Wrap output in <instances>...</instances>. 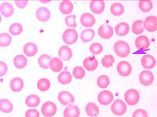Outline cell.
Wrapping results in <instances>:
<instances>
[{"label": "cell", "mask_w": 157, "mask_h": 117, "mask_svg": "<svg viewBox=\"0 0 157 117\" xmlns=\"http://www.w3.org/2000/svg\"><path fill=\"white\" fill-rule=\"evenodd\" d=\"M114 50L116 55L121 58L128 57L131 51L129 44L123 40L116 41L114 45Z\"/></svg>", "instance_id": "1"}, {"label": "cell", "mask_w": 157, "mask_h": 117, "mask_svg": "<svg viewBox=\"0 0 157 117\" xmlns=\"http://www.w3.org/2000/svg\"><path fill=\"white\" fill-rule=\"evenodd\" d=\"M127 107L126 103L122 100H115L111 105V111L115 115H123L127 111Z\"/></svg>", "instance_id": "2"}, {"label": "cell", "mask_w": 157, "mask_h": 117, "mask_svg": "<svg viewBox=\"0 0 157 117\" xmlns=\"http://www.w3.org/2000/svg\"><path fill=\"white\" fill-rule=\"evenodd\" d=\"M125 100L129 106L137 105L140 100V94L135 89H129L125 94Z\"/></svg>", "instance_id": "3"}, {"label": "cell", "mask_w": 157, "mask_h": 117, "mask_svg": "<svg viewBox=\"0 0 157 117\" xmlns=\"http://www.w3.org/2000/svg\"><path fill=\"white\" fill-rule=\"evenodd\" d=\"M57 111V107L55 104L51 101H46L43 104L41 108V112L46 117H54Z\"/></svg>", "instance_id": "4"}, {"label": "cell", "mask_w": 157, "mask_h": 117, "mask_svg": "<svg viewBox=\"0 0 157 117\" xmlns=\"http://www.w3.org/2000/svg\"><path fill=\"white\" fill-rule=\"evenodd\" d=\"M62 38L64 43L71 45L75 43L78 40V34L75 29L68 28L63 32Z\"/></svg>", "instance_id": "5"}, {"label": "cell", "mask_w": 157, "mask_h": 117, "mask_svg": "<svg viewBox=\"0 0 157 117\" xmlns=\"http://www.w3.org/2000/svg\"><path fill=\"white\" fill-rule=\"evenodd\" d=\"M114 99V96L112 92L108 90L102 91L98 94V100L101 105L108 106Z\"/></svg>", "instance_id": "6"}, {"label": "cell", "mask_w": 157, "mask_h": 117, "mask_svg": "<svg viewBox=\"0 0 157 117\" xmlns=\"http://www.w3.org/2000/svg\"><path fill=\"white\" fill-rule=\"evenodd\" d=\"M118 74L123 77H128L132 72V66L127 61H121L117 66Z\"/></svg>", "instance_id": "7"}, {"label": "cell", "mask_w": 157, "mask_h": 117, "mask_svg": "<svg viewBox=\"0 0 157 117\" xmlns=\"http://www.w3.org/2000/svg\"><path fill=\"white\" fill-rule=\"evenodd\" d=\"M58 99L61 104L63 106H67L73 104L75 101V98L73 95L68 91H61L59 92Z\"/></svg>", "instance_id": "8"}, {"label": "cell", "mask_w": 157, "mask_h": 117, "mask_svg": "<svg viewBox=\"0 0 157 117\" xmlns=\"http://www.w3.org/2000/svg\"><path fill=\"white\" fill-rule=\"evenodd\" d=\"M139 81L144 86H148L151 85L155 80V76L151 71L144 70L139 74Z\"/></svg>", "instance_id": "9"}, {"label": "cell", "mask_w": 157, "mask_h": 117, "mask_svg": "<svg viewBox=\"0 0 157 117\" xmlns=\"http://www.w3.org/2000/svg\"><path fill=\"white\" fill-rule=\"evenodd\" d=\"M114 28L112 26L107 24H104L101 26L98 29V35L101 38L103 39H110L114 35Z\"/></svg>", "instance_id": "10"}, {"label": "cell", "mask_w": 157, "mask_h": 117, "mask_svg": "<svg viewBox=\"0 0 157 117\" xmlns=\"http://www.w3.org/2000/svg\"><path fill=\"white\" fill-rule=\"evenodd\" d=\"M144 26L149 32H154L157 29V18L156 16H149L144 21Z\"/></svg>", "instance_id": "11"}, {"label": "cell", "mask_w": 157, "mask_h": 117, "mask_svg": "<svg viewBox=\"0 0 157 117\" xmlns=\"http://www.w3.org/2000/svg\"><path fill=\"white\" fill-rule=\"evenodd\" d=\"M141 65L146 69H152L155 67L157 61L155 58L150 55H145L141 59Z\"/></svg>", "instance_id": "12"}, {"label": "cell", "mask_w": 157, "mask_h": 117, "mask_svg": "<svg viewBox=\"0 0 157 117\" xmlns=\"http://www.w3.org/2000/svg\"><path fill=\"white\" fill-rule=\"evenodd\" d=\"M80 20L82 26L86 28L93 26L96 23L94 16L90 13H85L81 15Z\"/></svg>", "instance_id": "13"}, {"label": "cell", "mask_w": 157, "mask_h": 117, "mask_svg": "<svg viewBox=\"0 0 157 117\" xmlns=\"http://www.w3.org/2000/svg\"><path fill=\"white\" fill-rule=\"evenodd\" d=\"M24 86V81L20 77H16L12 78L10 82V88L13 92H20L23 90Z\"/></svg>", "instance_id": "14"}, {"label": "cell", "mask_w": 157, "mask_h": 117, "mask_svg": "<svg viewBox=\"0 0 157 117\" xmlns=\"http://www.w3.org/2000/svg\"><path fill=\"white\" fill-rule=\"evenodd\" d=\"M135 46L139 50H147L150 47V40L146 36H139L135 40Z\"/></svg>", "instance_id": "15"}, {"label": "cell", "mask_w": 157, "mask_h": 117, "mask_svg": "<svg viewBox=\"0 0 157 117\" xmlns=\"http://www.w3.org/2000/svg\"><path fill=\"white\" fill-rule=\"evenodd\" d=\"M36 16L37 19L39 21L45 22L50 20L51 13L48 8L40 7L36 11Z\"/></svg>", "instance_id": "16"}, {"label": "cell", "mask_w": 157, "mask_h": 117, "mask_svg": "<svg viewBox=\"0 0 157 117\" xmlns=\"http://www.w3.org/2000/svg\"><path fill=\"white\" fill-rule=\"evenodd\" d=\"M83 65L84 68L88 71L92 72L96 70L98 67V61L95 57H88L84 59Z\"/></svg>", "instance_id": "17"}, {"label": "cell", "mask_w": 157, "mask_h": 117, "mask_svg": "<svg viewBox=\"0 0 157 117\" xmlns=\"http://www.w3.org/2000/svg\"><path fill=\"white\" fill-rule=\"evenodd\" d=\"M58 55L61 60L67 61L72 58V51L69 47L63 45L59 48Z\"/></svg>", "instance_id": "18"}, {"label": "cell", "mask_w": 157, "mask_h": 117, "mask_svg": "<svg viewBox=\"0 0 157 117\" xmlns=\"http://www.w3.org/2000/svg\"><path fill=\"white\" fill-rule=\"evenodd\" d=\"M0 12L5 17H10L14 13V8L9 2H4L0 6Z\"/></svg>", "instance_id": "19"}, {"label": "cell", "mask_w": 157, "mask_h": 117, "mask_svg": "<svg viewBox=\"0 0 157 117\" xmlns=\"http://www.w3.org/2000/svg\"><path fill=\"white\" fill-rule=\"evenodd\" d=\"M80 109L77 105H69L63 111L64 117H79L80 115Z\"/></svg>", "instance_id": "20"}, {"label": "cell", "mask_w": 157, "mask_h": 117, "mask_svg": "<svg viewBox=\"0 0 157 117\" xmlns=\"http://www.w3.org/2000/svg\"><path fill=\"white\" fill-rule=\"evenodd\" d=\"M24 53L27 57H33L36 55L38 52V47L35 43L32 42L27 43L24 46Z\"/></svg>", "instance_id": "21"}, {"label": "cell", "mask_w": 157, "mask_h": 117, "mask_svg": "<svg viewBox=\"0 0 157 117\" xmlns=\"http://www.w3.org/2000/svg\"><path fill=\"white\" fill-rule=\"evenodd\" d=\"M90 6L91 11L93 13L95 14H101L105 9V3L103 1H91Z\"/></svg>", "instance_id": "22"}, {"label": "cell", "mask_w": 157, "mask_h": 117, "mask_svg": "<svg viewBox=\"0 0 157 117\" xmlns=\"http://www.w3.org/2000/svg\"><path fill=\"white\" fill-rule=\"evenodd\" d=\"M49 66L53 72L58 73L63 70V61L58 57L54 58L50 60Z\"/></svg>", "instance_id": "23"}, {"label": "cell", "mask_w": 157, "mask_h": 117, "mask_svg": "<svg viewBox=\"0 0 157 117\" xmlns=\"http://www.w3.org/2000/svg\"><path fill=\"white\" fill-rule=\"evenodd\" d=\"M86 111L89 116L91 117H95L100 114V108L98 106L93 102L88 103L86 105Z\"/></svg>", "instance_id": "24"}, {"label": "cell", "mask_w": 157, "mask_h": 117, "mask_svg": "<svg viewBox=\"0 0 157 117\" xmlns=\"http://www.w3.org/2000/svg\"><path fill=\"white\" fill-rule=\"evenodd\" d=\"M130 26L126 22H121L115 27V32L117 35L124 36L127 35L130 31Z\"/></svg>", "instance_id": "25"}, {"label": "cell", "mask_w": 157, "mask_h": 117, "mask_svg": "<svg viewBox=\"0 0 157 117\" xmlns=\"http://www.w3.org/2000/svg\"><path fill=\"white\" fill-rule=\"evenodd\" d=\"M14 106L9 100L3 98L0 100V111L5 113L9 114L12 112Z\"/></svg>", "instance_id": "26"}, {"label": "cell", "mask_w": 157, "mask_h": 117, "mask_svg": "<svg viewBox=\"0 0 157 117\" xmlns=\"http://www.w3.org/2000/svg\"><path fill=\"white\" fill-rule=\"evenodd\" d=\"M27 58L25 55H18L13 58V63L15 66L18 69H24L27 66Z\"/></svg>", "instance_id": "27"}, {"label": "cell", "mask_w": 157, "mask_h": 117, "mask_svg": "<svg viewBox=\"0 0 157 117\" xmlns=\"http://www.w3.org/2000/svg\"><path fill=\"white\" fill-rule=\"evenodd\" d=\"M95 35L94 30L92 29H86L81 34L80 38L82 42L88 43L92 41Z\"/></svg>", "instance_id": "28"}, {"label": "cell", "mask_w": 157, "mask_h": 117, "mask_svg": "<svg viewBox=\"0 0 157 117\" xmlns=\"http://www.w3.org/2000/svg\"><path fill=\"white\" fill-rule=\"evenodd\" d=\"M40 103V98L39 96L35 94H32L25 99V104L27 106L31 108L37 107Z\"/></svg>", "instance_id": "29"}, {"label": "cell", "mask_w": 157, "mask_h": 117, "mask_svg": "<svg viewBox=\"0 0 157 117\" xmlns=\"http://www.w3.org/2000/svg\"><path fill=\"white\" fill-rule=\"evenodd\" d=\"M59 9L63 14H69L73 11V4L69 1H63L59 6Z\"/></svg>", "instance_id": "30"}, {"label": "cell", "mask_w": 157, "mask_h": 117, "mask_svg": "<svg viewBox=\"0 0 157 117\" xmlns=\"http://www.w3.org/2000/svg\"><path fill=\"white\" fill-rule=\"evenodd\" d=\"M72 76L68 71H63L58 76V81L62 85L69 84L72 82Z\"/></svg>", "instance_id": "31"}, {"label": "cell", "mask_w": 157, "mask_h": 117, "mask_svg": "<svg viewBox=\"0 0 157 117\" xmlns=\"http://www.w3.org/2000/svg\"><path fill=\"white\" fill-rule=\"evenodd\" d=\"M110 11L111 13L114 16H121L124 13L125 7L121 3H115L111 6Z\"/></svg>", "instance_id": "32"}, {"label": "cell", "mask_w": 157, "mask_h": 117, "mask_svg": "<svg viewBox=\"0 0 157 117\" xmlns=\"http://www.w3.org/2000/svg\"><path fill=\"white\" fill-rule=\"evenodd\" d=\"M145 28L144 26V21L143 20H136L132 24V31L136 35L143 34L145 32Z\"/></svg>", "instance_id": "33"}, {"label": "cell", "mask_w": 157, "mask_h": 117, "mask_svg": "<svg viewBox=\"0 0 157 117\" xmlns=\"http://www.w3.org/2000/svg\"><path fill=\"white\" fill-rule=\"evenodd\" d=\"M52 58V57L48 55L43 54L39 57L38 60L39 66L44 69H48L49 68V64Z\"/></svg>", "instance_id": "34"}, {"label": "cell", "mask_w": 157, "mask_h": 117, "mask_svg": "<svg viewBox=\"0 0 157 117\" xmlns=\"http://www.w3.org/2000/svg\"><path fill=\"white\" fill-rule=\"evenodd\" d=\"M51 86L50 81L46 78H40L38 80L37 83V87L41 92H46L48 91Z\"/></svg>", "instance_id": "35"}, {"label": "cell", "mask_w": 157, "mask_h": 117, "mask_svg": "<svg viewBox=\"0 0 157 117\" xmlns=\"http://www.w3.org/2000/svg\"><path fill=\"white\" fill-rule=\"evenodd\" d=\"M12 41V37L6 32H2L0 34V47H7L9 46Z\"/></svg>", "instance_id": "36"}, {"label": "cell", "mask_w": 157, "mask_h": 117, "mask_svg": "<svg viewBox=\"0 0 157 117\" xmlns=\"http://www.w3.org/2000/svg\"><path fill=\"white\" fill-rule=\"evenodd\" d=\"M9 30L12 35H20L23 31V27L20 23H14L10 25Z\"/></svg>", "instance_id": "37"}, {"label": "cell", "mask_w": 157, "mask_h": 117, "mask_svg": "<svg viewBox=\"0 0 157 117\" xmlns=\"http://www.w3.org/2000/svg\"><path fill=\"white\" fill-rule=\"evenodd\" d=\"M110 84V79L106 75H102L97 80V85L102 89H106Z\"/></svg>", "instance_id": "38"}, {"label": "cell", "mask_w": 157, "mask_h": 117, "mask_svg": "<svg viewBox=\"0 0 157 117\" xmlns=\"http://www.w3.org/2000/svg\"><path fill=\"white\" fill-rule=\"evenodd\" d=\"M154 6V4L151 1H140L139 2V7L143 12H150Z\"/></svg>", "instance_id": "39"}, {"label": "cell", "mask_w": 157, "mask_h": 117, "mask_svg": "<svg viewBox=\"0 0 157 117\" xmlns=\"http://www.w3.org/2000/svg\"><path fill=\"white\" fill-rule=\"evenodd\" d=\"M114 57L112 55H105L102 58L101 63L102 66L106 68L111 67L113 66L114 63Z\"/></svg>", "instance_id": "40"}, {"label": "cell", "mask_w": 157, "mask_h": 117, "mask_svg": "<svg viewBox=\"0 0 157 117\" xmlns=\"http://www.w3.org/2000/svg\"><path fill=\"white\" fill-rule=\"evenodd\" d=\"M73 75L76 79L82 80L86 75V71L82 66H76L73 69Z\"/></svg>", "instance_id": "41"}, {"label": "cell", "mask_w": 157, "mask_h": 117, "mask_svg": "<svg viewBox=\"0 0 157 117\" xmlns=\"http://www.w3.org/2000/svg\"><path fill=\"white\" fill-rule=\"evenodd\" d=\"M90 51L93 55H98L103 51V47L100 43H93L90 47Z\"/></svg>", "instance_id": "42"}, {"label": "cell", "mask_w": 157, "mask_h": 117, "mask_svg": "<svg viewBox=\"0 0 157 117\" xmlns=\"http://www.w3.org/2000/svg\"><path fill=\"white\" fill-rule=\"evenodd\" d=\"M65 23L67 25V26L76 28L77 27L76 15H71L69 16H67L65 18Z\"/></svg>", "instance_id": "43"}, {"label": "cell", "mask_w": 157, "mask_h": 117, "mask_svg": "<svg viewBox=\"0 0 157 117\" xmlns=\"http://www.w3.org/2000/svg\"><path fill=\"white\" fill-rule=\"evenodd\" d=\"M132 117H148V113L143 109H138L134 111Z\"/></svg>", "instance_id": "44"}, {"label": "cell", "mask_w": 157, "mask_h": 117, "mask_svg": "<svg viewBox=\"0 0 157 117\" xmlns=\"http://www.w3.org/2000/svg\"><path fill=\"white\" fill-rule=\"evenodd\" d=\"M25 117H40V114L37 109H30L25 112Z\"/></svg>", "instance_id": "45"}, {"label": "cell", "mask_w": 157, "mask_h": 117, "mask_svg": "<svg viewBox=\"0 0 157 117\" xmlns=\"http://www.w3.org/2000/svg\"><path fill=\"white\" fill-rule=\"evenodd\" d=\"M8 71V66L5 62L0 61V77L5 76Z\"/></svg>", "instance_id": "46"}, {"label": "cell", "mask_w": 157, "mask_h": 117, "mask_svg": "<svg viewBox=\"0 0 157 117\" xmlns=\"http://www.w3.org/2000/svg\"><path fill=\"white\" fill-rule=\"evenodd\" d=\"M15 3L16 6L20 9H24L28 4V1H15Z\"/></svg>", "instance_id": "47"}, {"label": "cell", "mask_w": 157, "mask_h": 117, "mask_svg": "<svg viewBox=\"0 0 157 117\" xmlns=\"http://www.w3.org/2000/svg\"><path fill=\"white\" fill-rule=\"evenodd\" d=\"M39 1L41 2V3H47L50 2V1Z\"/></svg>", "instance_id": "48"}, {"label": "cell", "mask_w": 157, "mask_h": 117, "mask_svg": "<svg viewBox=\"0 0 157 117\" xmlns=\"http://www.w3.org/2000/svg\"><path fill=\"white\" fill-rule=\"evenodd\" d=\"M1 21H2V17H1V15H0V23L1 22Z\"/></svg>", "instance_id": "49"}]
</instances>
